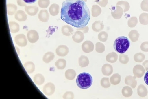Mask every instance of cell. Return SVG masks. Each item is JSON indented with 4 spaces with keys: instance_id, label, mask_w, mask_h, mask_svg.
<instances>
[{
    "instance_id": "6da1fadb",
    "label": "cell",
    "mask_w": 148,
    "mask_h": 99,
    "mask_svg": "<svg viewBox=\"0 0 148 99\" xmlns=\"http://www.w3.org/2000/svg\"><path fill=\"white\" fill-rule=\"evenodd\" d=\"M60 14L62 20L77 28L86 26L90 18L89 9L83 0H66L63 1Z\"/></svg>"
},
{
    "instance_id": "7a4b0ae2",
    "label": "cell",
    "mask_w": 148,
    "mask_h": 99,
    "mask_svg": "<svg viewBox=\"0 0 148 99\" xmlns=\"http://www.w3.org/2000/svg\"><path fill=\"white\" fill-rule=\"evenodd\" d=\"M130 44V41L126 37L122 36L117 38L114 41L113 47L117 52L123 54L129 48Z\"/></svg>"
},
{
    "instance_id": "3957f363",
    "label": "cell",
    "mask_w": 148,
    "mask_h": 99,
    "mask_svg": "<svg viewBox=\"0 0 148 99\" xmlns=\"http://www.w3.org/2000/svg\"><path fill=\"white\" fill-rule=\"evenodd\" d=\"M93 81L91 75L89 73L83 72L77 76L76 82L77 86L80 88L86 89L90 87Z\"/></svg>"
},
{
    "instance_id": "277c9868",
    "label": "cell",
    "mask_w": 148,
    "mask_h": 99,
    "mask_svg": "<svg viewBox=\"0 0 148 99\" xmlns=\"http://www.w3.org/2000/svg\"><path fill=\"white\" fill-rule=\"evenodd\" d=\"M15 43L18 46L24 47L27 43V41L25 35L19 34L16 35L14 38Z\"/></svg>"
},
{
    "instance_id": "5b68a950",
    "label": "cell",
    "mask_w": 148,
    "mask_h": 99,
    "mask_svg": "<svg viewBox=\"0 0 148 99\" xmlns=\"http://www.w3.org/2000/svg\"><path fill=\"white\" fill-rule=\"evenodd\" d=\"M27 37L28 41L31 43L36 42L39 39L38 33L34 30H30L27 32Z\"/></svg>"
},
{
    "instance_id": "8992f818",
    "label": "cell",
    "mask_w": 148,
    "mask_h": 99,
    "mask_svg": "<svg viewBox=\"0 0 148 99\" xmlns=\"http://www.w3.org/2000/svg\"><path fill=\"white\" fill-rule=\"evenodd\" d=\"M55 85L52 83L49 82L45 84L43 89V93L46 95L50 96L55 91Z\"/></svg>"
},
{
    "instance_id": "52a82bcc",
    "label": "cell",
    "mask_w": 148,
    "mask_h": 99,
    "mask_svg": "<svg viewBox=\"0 0 148 99\" xmlns=\"http://www.w3.org/2000/svg\"><path fill=\"white\" fill-rule=\"evenodd\" d=\"M133 72L134 76L136 78H140L143 76L145 73V69L140 64L134 66Z\"/></svg>"
},
{
    "instance_id": "ba28073f",
    "label": "cell",
    "mask_w": 148,
    "mask_h": 99,
    "mask_svg": "<svg viewBox=\"0 0 148 99\" xmlns=\"http://www.w3.org/2000/svg\"><path fill=\"white\" fill-rule=\"evenodd\" d=\"M82 48L85 53H89L92 52L94 48V45L91 41L86 40L84 41L82 45Z\"/></svg>"
},
{
    "instance_id": "9c48e42d",
    "label": "cell",
    "mask_w": 148,
    "mask_h": 99,
    "mask_svg": "<svg viewBox=\"0 0 148 99\" xmlns=\"http://www.w3.org/2000/svg\"><path fill=\"white\" fill-rule=\"evenodd\" d=\"M56 53L59 56L64 57L69 52L68 48L65 45H60L56 49Z\"/></svg>"
},
{
    "instance_id": "30bf717a",
    "label": "cell",
    "mask_w": 148,
    "mask_h": 99,
    "mask_svg": "<svg viewBox=\"0 0 148 99\" xmlns=\"http://www.w3.org/2000/svg\"><path fill=\"white\" fill-rule=\"evenodd\" d=\"M84 33L79 30H77L75 32L72 36L73 40L76 43H79L81 42L84 40Z\"/></svg>"
},
{
    "instance_id": "8fae6325",
    "label": "cell",
    "mask_w": 148,
    "mask_h": 99,
    "mask_svg": "<svg viewBox=\"0 0 148 99\" xmlns=\"http://www.w3.org/2000/svg\"><path fill=\"white\" fill-rule=\"evenodd\" d=\"M38 18L42 22H47L49 18V15L48 11L45 9L40 10L38 14Z\"/></svg>"
},
{
    "instance_id": "7c38bea8",
    "label": "cell",
    "mask_w": 148,
    "mask_h": 99,
    "mask_svg": "<svg viewBox=\"0 0 148 99\" xmlns=\"http://www.w3.org/2000/svg\"><path fill=\"white\" fill-rule=\"evenodd\" d=\"M136 77L131 75L127 76L125 79V84L130 86L132 88H134L137 84V82L136 80Z\"/></svg>"
},
{
    "instance_id": "4fadbf2b",
    "label": "cell",
    "mask_w": 148,
    "mask_h": 99,
    "mask_svg": "<svg viewBox=\"0 0 148 99\" xmlns=\"http://www.w3.org/2000/svg\"><path fill=\"white\" fill-rule=\"evenodd\" d=\"M113 68L110 64H106L102 66L101 71L103 74L106 76L111 75L113 72Z\"/></svg>"
},
{
    "instance_id": "5bb4252c",
    "label": "cell",
    "mask_w": 148,
    "mask_h": 99,
    "mask_svg": "<svg viewBox=\"0 0 148 99\" xmlns=\"http://www.w3.org/2000/svg\"><path fill=\"white\" fill-rule=\"evenodd\" d=\"M25 10L28 15L32 16L36 15L38 11V8L35 6H27Z\"/></svg>"
},
{
    "instance_id": "9a60e30c",
    "label": "cell",
    "mask_w": 148,
    "mask_h": 99,
    "mask_svg": "<svg viewBox=\"0 0 148 99\" xmlns=\"http://www.w3.org/2000/svg\"><path fill=\"white\" fill-rule=\"evenodd\" d=\"M104 25L102 21L100 20H97L92 24V28L94 31L99 32L104 29Z\"/></svg>"
},
{
    "instance_id": "2e32d148",
    "label": "cell",
    "mask_w": 148,
    "mask_h": 99,
    "mask_svg": "<svg viewBox=\"0 0 148 99\" xmlns=\"http://www.w3.org/2000/svg\"><path fill=\"white\" fill-rule=\"evenodd\" d=\"M15 18L19 21H23L26 20L27 18V15L25 12L19 10L17 11L15 14Z\"/></svg>"
},
{
    "instance_id": "e0dca14e",
    "label": "cell",
    "mask_w": 148,
    "mask_h": 99,
    "mask_svg": "<svg viewBox=\"0 0 148 99\" xmlns=\"http://www.w3.org/2000/svg\"><path fill=\"white\" fill-rule=\"evenodd\" d=\"M74 31L73 28L69 25H64L62 27L61 32L63 34L66 36H70L73 34Z\"/></svg>"
},
{
    "instance_id": "ac0fdd59",
    "label": "cell",
    "mask_w": 148,
    "mask_h": 99,
    "mask_svg": "<svg viewBox=\"0 0 148 99\" xmlns=\"http://www.w3.org/2000/svg\"><path fill=\"white\" fill-rule=\"evenodd\" d=\"M59 10L60 8L59 5L56 3L52 4L49 9L50 14L53 16H55L58 15L59 13Z\"/></svg>"
},
{
    "instance_id": "d6986e66",
    "label": "cell",
    "mask_w": 148,
    "mask_h": 99,
    "mask_svg": "<svg viewBox=\"0 0 148 99\" xmlns=\"http://www.w3.org/2000/svg\"><path fill=\"white\" fill-rule=\"evenodd\" d=\"M23 66L26 72L29 74L32 73L35 69V65L32 62H26L23 65Z\"/></svg>"
},
{
    "instance_id": "ffe728a7",
    "label": "cell",
    "mask_w": 148,
    "mask_h": 99,
    "mask_svg": "<svg viewBox=\"0 0 148 99\" xmlns=\"http://www.w3.org/2000/svg\"><path fill=\"white\" fill-rule=\"evenodd\" d=\"M89 63L88 57L84 55H81L78 59V63L81 67H85L87 66Z\"/></svg>"
},
{
    "instance_id": "44dd1931",
    "label": "cell",
    "mask_w": 148,
    "mask_h": 99,
    "mask_svg": "<svg viewBox=\"0 0 148 99\" xmlns=\"http://www.w3.org/2000/svg\"><path fill=\"white\" fill-rule=\"evenodd\" d=\"M138 95L141 97H144L146 96L148 93V91L145 86L143 84L138 86L137 89Z\"/></svg>"
},
{
    "instance_id": "7402d4cb",
    "label": "cell",
    "mask_w": 148,
    "mask_h": 99,
    "mask_svg": "<svg viewBox=\"0 0 148 99\" xmlns=\"http://www.w3.org/2000/svg\"><path fill=\"white\" fill-rule=\"evenodd\" d=\"M117 59L118 55L114 52L108 53L106 57V61L111 63H114L116 62Z\"/></svg>"
},
{
    "instance_id": "603a6c76",
    "label": "cell",
    "mask_w": 148,
    "mask_h": 99,
    "mask_svg": "<svg viewBox=\"0 0 148 99\" xmlns=\"http://www.w3.org/2000/svg\"><path fill=\"white\" fill-rule=\"evenodd\" d=\"M54 53L51 52H48L46 53L42 58L43 61L46 63H48L51 61L54 58Z\"/></svg>"
},
{
    "instance_id": "cb8c5ba5",
    "label": "cell",
    "mask_w": 148,
    "mask_h": 99,
    "mask_svg": "<svg viewBox=\"0 0 148 99\" xmlns=\"http://www.w3.org/2000/svg\"><path fill=\"white\" fill-rule=\"evenodd\" d=\"M76 75L75 71L73 69H69L66 70L65 73V78L69 80H72Z\"/></svg>"
},
{
    "instance_id": "d4e9b609",
    "label": "cell",
    "mask_w": 148,
    "mask_h": 99,
    "mask_svg": "<svg viewBox=\"0 0 148 99\" xmlns=\"http://www.w3.org/2000/svg\"><path fill=\"white\" fill-rule=\"evenodd\" d=\"M17 9V6L12 3H9L7 5V11L8 15H13L16 12Z\"/></svg>"
},
{
    "instance_id": "484cf974",
    "label": "cell",
    "mask_w": 148,
    "mask_h": 99,
    "mask_svg": "<svg viewBox=\"0 0 148 99\" xmlns=\"http://www.w3.org/2000/svg\"><path fill=\"white\" fill-rule=\"evenodd\" d=\"M33 80L36 84L40 85L44 82L45 78L42 75L39 73L37 74L34 76Z\"/></svg>"
},
{
    "instance_id": "4316f807",
    "label": "cell",
    "mask_w": 148,
    "mask_h": 99,
    "mask_svg": "<svg viewBox=\"0 0 148 99\" xmlns=\"http://www.w3.org/2000/svg\"><path fill=\"white\" fill-rule=\"evenodd\" d=\"M9 25L10 30L12 33H16L19 31L20 27L17 23L15 21H10Z\"/></svg>"
},
{
    "instance_id": "83f0119b",
    "label": "cell",
    "mask_w": 148,
    "mask_h": 99,
    "mask_svg": "<svg viewBox=\"0 0 148 99\" xmlns=\"http://www.w3.org/2000/svg\"><path fill=\"white\" fill-rule=\"evenodd\" d=\"M121 81V76L117 73L114 74L110 78L111 84L113 85H116L119 84Z\"/></svg>"
},
{
    "instance_id": "f1b7e54d",
    "label": "cell",
    "mask_w": 148,
    "mask_h": 99,
    "mask_svg": "<svg viewBox=\"0 0 148 99\" xmlns=\"http://www.w3.org/2000/svg\"><path fill=\"white\" fill-rule=\"evenodd\" d=\"M66 64V60L62 58L58 59L55 63V65L57 68L60 70H62L65 68Z\"/></svg>"
},
{
    "instance_id": "f546056e",
    "label": "cell",
    "mask_w": 148,
    "mask_h": 99,
    "mask_svg": "<svg viewBox=\"0 0 148 99\" xmlns=\"http://www.w3.org/2000/svg\"><path fill=\"white\" fill-rule=\"evenodd\" d=\"M101 9L98 5H93L91 8L92 16L94 17H97L101 14Z\"/></svg>"
},
{
    "instance_id": "4dcf8cb0",
    "label": "cell",
    "mask_w": 148,
    "mask_h": 99,
    "mask_svg": "<svg viewBox=\"0 0 148 99\" xmlns=\"http://www.w3.org/2000/svg\"><path fill=\"white\" fill-rule=\"evenodd\" d=\"M122 93L123 96L126 97L131 96L133 93L132 89L129 86L124 87L122 90Z\"/></svg>"
},
{
    "instance_id": "1f68e13d",
    "label": "cell",
    "mask_w": 148,
    "mask_h": 99,
    "mask_svg": "<svg viewBox=\"0 0 148 99\" xmlns=\"http://www.w3.org/2000/svg\"><path fill=\"white\" fill-rule=\"evenodd\" d=\"M145 56L144 54L141 53H136L134 56V61L137 62H141L145 59Z\"/></svg>"
},
{
    "instance_id": "d6a6232c",
    "label": "cell",
    "mask_w": 148,
    "mask_h": 99,
    "mask_svg": "<svg viewBox=\"0 0 148 99\" xmlns=\"http://www.w3.org/2000/svg\"><path fill=\"white\" fill-rule=\"evenodd\" d=\"M108 33L105 31L100 32L98 35V38L100 41L104 42L107 40L108 38Z\"/></svg>"
},
{
    "instance_id": "836d02e7",
    "label": "cell",
    "mask_w": 148,
    "mask_h": 99,
    "mask_svg": "<svg viewBox=\"0 0 148 99\" xmlns=\"http://www.w3.org/2000/svg\"><path fill=\"white\" fill-rule=\"evenodd\" d=\"M109 79L108 78L103 77L102 78L100 81L101 86L104 88H108L110 87L111 85L109 81Z\"/></svg>"
},
{
    "instance_id": "e575fe53",
    "label": "cell",
    "mask_w": 148,
    "mask_h": 99,
    "mask_svg": "<svg viewBox=\"0 0 148 99\" xmlns=\"http://www.w3.org/2000/svg\"><path fill=\"white\" fill-rule=\"evenodd\" d=\"M105 47L104 44L100 42H97L95 44V50L99 53H103L105 50Z\"/></svg>"
},
{
    "instance_id": "d590c367",
    "label": "cell",
    "mask_w": 148,
    "mask_h": 99,
    "mask_svg": "<svg viewBox=\"0 0 148 99\" xmlns=\"http://www.w3.org/2000/svg\"><path fill=\"white\" fill-rule=\"evenodd\" d=\"M50 3L49 0H38V4L39 6L43 8H47Z\"/></svg>"
},
{
    "instance_id": "8d00e7d4",
    "label": "cell",
    "mask_w": 148,
    "mask_h": 99,
    "mask_svg": "<svg viewBox=\"0 0 148 99\" xmlns=\"http://www.w3.org/2000/svg\"><path fill=\"white\" fill-rule=\"evenodd\" d=\"M119 62L123 64L127 63L129 61V58L127 55L124 54H120L119 56Z\"/></svg>"
},
{
    "instance_id": "74e56055",
    "label": "cell",
    "mask_w": 148,
    "mask_h": 99,
    "mask_svg": "<svg viewBox=\"0 0 148 99\" xmlns=\"http://www.w3.org/2000/svg\"><path fill=\"white\" fill-rule=\"evenodd\" d=\"M62 97L64 99H73L74 98V94L72 92L68 91L64 94Z\"/></svg>"
},
{
    "instance_id": "f35d334b",
    "label": "cell",
    "mask_w": 148,
    "mask_h": 99,
    "mask_svg": "<svg viewBox=\"0 0 148 99\" xmlns=\"http://www.w3.org/2000/svg\"><path fill=\"white\" fill-rule=\"evenodd\" d=\"M139 35L138 33H132L129 34V37L133 42H136L138 39Z\"/></svg>"
},
{
    "instance_id": "ab89813d",
    "label": "cell",
    "mask_w": 148,
    "mask_h": 99,
    "mask_svg": "<svg viewBox=\"0 0 148 99\" xmlns=\"http://www.w3.org/2000/svg\"><path fill=\"white\" fill-rule=\"evenodd\" d=\"M95 2L102 7H105L107 5L108 0H95Z\"/></svg>"
},
{
    "instance_id": "60d3db41",
    "label": "cell",
    "mask_w": 148,
    "mask_h": 99,
    "mask_svg": "<svg viewBox=\"0 0 148 99\" xmlns=\"http://www.w3.org/2000/svg\"><path fill=\"white\" fill-rule=\"evenodd\" d=\"M141 49L145 52L148 51V42H145L143 43L141 45Z\"/></svg>"
},
{
    "instance_id": "b9f144b4",
    "label": "cell",
    "mask_w": 148,
    "mask_h": 99,
    "mask_svg": "<svg viewBox=\"0 0 148 99\" xmlns=\"http://www.w3.org/2000/svg\"><path fill=\"white\" fill-rule=\"evenodd\" d=\"M89 30V27L88 26H85L84 27L78 28L77 29V30H79L82 32L84 33H86L88 32Z\"/></svg>"
},
{
    "instance_id": "7bdbcfd3",
    "label": "cell",
    "mask_w": 148,
    "mask_h": 99,
    "mask_svg": "<svg viewBox=\"0 0 148 99\" xmlns=\"http://www.w3.org/2000/svg\"><path fill=\"white\" fill-rule=\"evenodd\" d=\"M17 2L18 5L20 6L25 7L27 6L26 4L22 0H17Z\"/></svg>"
},
{
    "instance_id": "ee69618b",
    "label": "cell",
    "mask_w": 148,
    "mask_h": 99,
    "mask_svg": "<svg viewBox=\"0 0 148 99\" xmlns=\"http://www.w3.org/2000/svg\"><path fill=\"white\" fill-rule=\"evenodd\" d=\"M145 67V70H148V60L145 61L142 64Z\"/></svg>"
},
{
    "instance_id": "f6af8a7d",
    "label": "cell",
    "mask_w": 148,
    "mask_h": 99,
    "mask_svg": "<svg viewBox=\"0 0 148 99\" xmlns=\"http://www.w3.org/2000/svg\"><path fill=\"white\" fill-rule=\"evenodd\" d=\"M144 80L145 83L148 85V71L145 73Z\"/></svg>"
},
{
    "instance_id": "bcb514c9",
    "label": "cell",
    "mask_w": 148,
    "mask_h": 99,
    "mask_svg": "<svg viewBox=\"0 0 148 99\" xmlns=\"http://www.w3.org/2000/svg\"><path fill=\"white\" fill-rule=\"evenodd\" d=\"M25 3L28 4H31L35 2L37 0H23Z\"/></svg>"
},
{
    "instance_id": "7dc6e473",
    "label": "cell",
    "mask_w": 148,
    "mask_h": 99,
    "mask_svg": "<svg viewBox=\"0 0 148 99\" xmlns=\"http://www.w3.org/2000/svg\"><path fill=\"white\" fill-rule=\"evenodd\" d=\"M85 2H86L87 1V0H83Z\"/></svg>"
}]
</instances>
